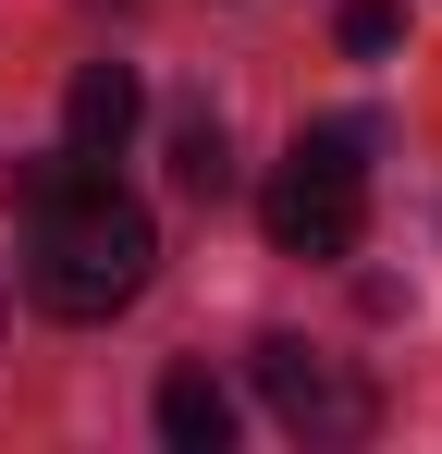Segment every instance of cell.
<instances>
[{"label": "cell", "instance_id": "obj_1", "mask_svg": "<svg viewBox=\"0 0 442 454\" xmlns=\"http://www.w3.org/2000/svg\"><path fill=\"white\" fill-rule=\"evenodd\" d=\"M25 222H37V246H25V295L50 307V319H111V307H136L147 270H160V222H147L111 172H86L74 197L25 209Z\"/></svg>", "mask_w": 442, "mask_h": 454}, {"label": "cell", "instance_id": "obj_2", "mask_svg": "<svg viewBox=\"0 0 442 454\" xmlns=\"http://www.w3.org/2000/svg\"><path fill=\"white\" fill-rule=\"evenodd\" d=\"M258 222L283 258H357L368 233V123H307L295 160L271 172V197H258Z\"/></svg>", "mask_w": 442, "mask_h": 454}, {"label": "cell", "instance_id": "obj_3", "mask_svg": "<svg viewBox=\"0 0 442 454\" xmlns=\"http://www.w3.org/2000/svg\"><path fill=\"white\" fill-rule=\"evenodd\" d=\"M246 380H258V405L283 418L295 442H368V418H381V405H368V380L332 369V356H320V344H295V332H271V344L246 356Z\"/></svg>", "mask_w": 442, "mask_h": 454}, {"label": "cell", "instance_id": "obj_4", "mask_svg": "<svg viewBox=\"0 0 442 454\" xmlns=\"http://www.w3.org/2000/svg\"><path fill=\"white\" fill-rule=\"evenodd\" d=\"M136 111H147L136 62H86V74H74V98H62V148H86V160H123Z\"/></svg>", "mask_w": 442, "mask_h": 454}, {"label": "cell", "instance_id": "obj_5", "mask_svg": "<svg viewBox=\"0 0 442 454\" xmlns=\"http://www.w3.org/2000/svg\"><path fill=\"white\" fill-rule=\"evenodd\" d=\"M160 442H172V454H221V442H233V393H221L209 369H172V380H160Z\"/></svg>", "mask_w": 442, "mask_h": 454}, {"label": "cell", "instance_id": "obj_6", "mask_svg": "<svg viewBox=\"0 0 442 454\" xmlns=\"http://www.w3.org/2000/svg\"><path fill=\"white\" fill-rule=\"evenodd\" d=\"M172 184H185V197H233V148H221L209 111H185V123H172Z\"/></svg>", "mask_w": 442, "mask_h": 454}, {"label": "cell", "instance_id": "obj_7", "mask_svg": "<svg viewBox=\"0 0 442 454\" xmlns=\"http://www.w3.org/2000/svg\"><path fill=\"white\" fill-rule=\"evenodd\" d=\"M393 37H406V0H344V50L357 62H381Z\"/></svg>", "mask_w": 442, "mask_h": 454}, {"label": "cell", "instance_id": "obj_8", "mask_svg": "<svg viewBox=\"0 0 442 454\" xmlns=\"http://www.w3.org/2000/svg\"><path fill=\"white\" fill-rule=\"evenodd\" d=\"M0 307H12V295H0Z\"/></svg>", "mask_w": 442, "mask_h": 454}]
</instances>
